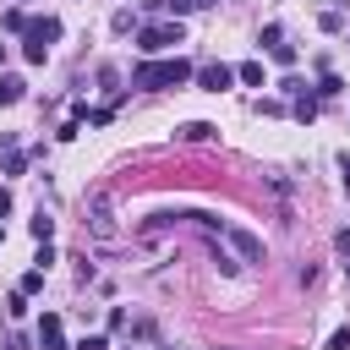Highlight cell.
<instances>
[{"mask_svg":"<svg viewBox=\"0 0 350 350\" xmlns=\"http://www.w3.org/2000/svg\"><path fill=\"white\" fill-rule=\"evenodd\" d=\"M191 60H180V55H170V60H142L137 71H131V88H142V93H159V88H180V82H191Z\"/></svg>","mask_w":350,"mask_h":350,"instance_id":"1","label":"cell"},{"mask_svg":"<svg viewBox=\"0 0 350 350\" xmlns=\"http://www.w3.org/2000/svg\"><path fill=\"white\" fill-rule=\"evenodd\" d=\"M137 44H142V55H164V49L186 44V27L180 22H153V27H137Z\"/></svg>","mask_w":350,"mask_h":350,"instance_id":"2","label":"cell"},{"mask_svg":"<svg viewBox=\"0 0 350 350\" xmlns=\"http://www.w3.org/2000/svg\"><path fill=\"white\" fill-rule=\"evenodd\" d=\"M88 230H93L98 241H115V202H109L104 191L88 197Z\"/></svg>","mask_w":350,"mask_h":350,"instance_id":"3","label":"cell"},{"mask_svg":"<svg viewBox=\"0 0 350 350\" xmlns=\"http://www.w3.org/2000/svg\"><path fill=\"white\" fill-rule=\"evenodd\" d=\"M224 241L235 246V257H241V262H262V257H268L262 235H252V230H241V224H224Z\"/></svg>","mask_w":350,"mask_h":350,"instance_id":"4","label":"cell"},{"mask_svg":"<svg viewBox=\"0 0 350 350\" xmlns=\"http://www.w3.org/2000/svg\"><path fill=\"white\" fill-rule=\"evenodd\" d=\"M191 77H197V82H202V88H208V93H224V88H230V82H235V71H230V66H224V60H208V66H197V71H191Z\"/></svg>","mask_w":350,"mask_h":350,"instance_id":"5","label":"cell"},{"mask_svg":"<svg viewBox=\"0 0 350 350\" xmlns=\"http://www.w3.org/2000/svg\"><path fill=\"white\" fill-rule=\"evenodd\" d=\"M38 345H44V350H66V323H60L55 312L38 317Z\"/></svg>","mask_w":350,"mask_h":350,"instance_id":"6","label":"cell"},{"mask_svg":"<svg viewBox=\"0 0 350 350\" xmlns=\"http://www.w3.org/2000/svg\"><path fill=\"white\" fill-rule=\"evenodd\" d=\"M22 38H38V44H55L60 38V16H27V33Z\"/></svg>","mask_w":350,"mask_h":350,"instance_id":"7","label":"cell"},{"mask_svg":"<svg viewBox=\"0 0 350 350\" xmlns=\"http://www.w3.org/2000/svg\"><path fill=\"white\" fill-rule=\"evenodd\" d=\"M175 137H180V142H208V137H219V126H208V120H186Z\"/></svg>","mask_w":350,"mask_h":350,"instance_id":"8","label":"cell"},{"mask_svg":"<svg viewBox=\"0 0 350 350\" xmlns=\"http://www.w3.org/2000/svg\"><path fill=\"white\" fill-rule=\"evenodd\" d=\"M235 77L246 82V88H262L268 77H262V60H246V66H235Z\"/></svg>","mask_w":350,"mask_h":350,"instance_id":"9","label":"cell"},{"mask_svg":"<svg viewBox=\"0 0 350 350\" xmlns=\"http://www.w3.org/2000/svg\"><path fill=\"white\" fill-rule=\"evenodd\" d=\"M22 88H27L22 77H0V109H5V104H16V98H22Z\"/></svg>","mask_w":350,"mask_h":350,"instance_id":"10","label":"cell"},{"mask_svg":"<svg viewBox=\"0 0 350 350\" xmlns=\"http://www.w3.org/2000/svg\"><path fill=\"white\" fill-rule=\"evenodd\" d=\"M339 88H345V82H339L334 71H323V77H317V88H312V98H334Z\"/></svg>","mask_w":350,"mask_h":350,"instance_id":"11","label":"cell"},{"mask_svg":"<svg viewBox=\"0 0 350 350\" xmlns=\"http://www.w3.org/2000/svg\"><path fill=\"white\" fill-rule=\"evenodd\" d=\"M295 120H301V126H312V120H317V98H312V93H301V98H295Z\"/></svg>","mask_w":350,"mask_h":350,"instance_id":"12","label":"cell"},{"mask_svg":"<svg viewBox=\"0 0 350 350\" xmlns=\"http://www.w3.org/2000/svg\"><path fill=\"white\" fill-rule=\"evenodd\" d=\"M27 230H33V241H49V235H55V219H49V213H44V208H38V219H33V224H27Z\"/></svg>","mask_w":350,"mask_h":350,"instance_id":"13","label":"cell"},{"mask_svg":"<svg viewBox=\"0 0 350 350\" xmlns=\"http://www.w3.org/2000/svg\"><path fill=\"white\" fill-rule=\"evenodd\" d=\"M0 27H5V33H27V16H22V11H0Z\"/></svg>","mask_w":350,"mask_h":350,"instance_id":"14","label":"cell"},{"mask_svg":"<svg viewBox=\"0 0 350 350\" xmlns=\"http://www.w3.org/2000/svg\"><path fill=\"white\" fill-rule=\"evenodd\" d=\"M257 44H262V49H273V44H284V27H279V22H268V27L257 33Z\"/></svg>","mask_w":350,"mask_h":350,"instance_id":"15","label":"cell"},{"mask_svg":"<svg viewBox=\"0 0 350 350\" xmlns=\"http://www.w3.org/2000/svg\"><path fill=\"white\" fill-rule=\"evenodd\" d=\"M27 170V153L22 148H5V175H22Z\"/></svg>","mask_w":350,"mask_h":350,"instance_id":"16","label":"cell"},{"mask_svg":"<svg viewBox=\"0 0 350 350\" xmlns=\"http://www.w3.org/2000/svg\"><path fill=\"white\" fill-rule=\"evenodd\" d=\"M38 290H44V268H27L22 273V295H38Z\"/></svg>","mask_w":350,"mask_h":350,"instance_id":"17","label":"cell"},{"mask_svg":"<svg viewBox=\"0 0 350 350\" xmlns=\"http://www.w3.org/2000/svg\"><path fill=\"white\" fill-rule=\"evenodd\" d=\"M22 55H27L33 66H44V55H49V44H38V38H27V44H22Z\"/></svg>","mask_w":350,"mask_h":350,"instance_id":"18","label":"cell"},{"mask_svg":"<svg viewBox=\"0 0 350 350\" xmlns=\"http://www.w3.org/2000/svg\"><path fill=\"white\" fill-rule=\"evenodd\" d=\"M268 55H273V66H295V44H273Z\"/></svg>","mask_w":350,"mask_h":350,"instance_id":"19","label":"cell"},{"mask_svg":"<svg viewBox=\"0 0 350 350\" xmlns=\"http://www.w3.org/2000/svg\"><path fill=\"white\" fill-rule=\"evenodd\" d=\"M109 27H115V33H131V27H137V16H131V11H115V16H109Z\"/></svg>","mask_w":350,"mask_h":350,"instance_id":"20","label":"cell"},{"mask_svg":"<svg viewBox=\"0 0 350 350\" xmlns=\"http://www.w3.org/2000/svg\"><path fill=\"white\" fill-rule=\"evenodd\" d=\"M317 27H323V33H339V27H345V16H339V11H323V16H317Z\"/></svg>","mask_w":350,"mask_h":350,"instance_id":"21","label":"cell"},{"mask_svg":"<svg viewBox=\"0 0 350 350\" xmlns=\"http://www.w3.org/2000/svg\"><path fill=\"white\" fill-rule=\"evenodd\" d=\"M5 312H11V317H22V312H27V295H22V290H11V295H5Z\"/></svg>","mask_w":350,"mask_h":350,"instance_id":"22","label":"cell"},{"mask_svg":"<svg viewBox=\"0 0 350 350\" xmlns=\"http://www.w3.org/2000/svg\"><path fill=\"white\" fill-rule=\"evenodd\" d=\"M328 350H350V323H345V328H334V334H328Z\"/></svg>","mask_w":350,"mask_h":350,"instance_id":"23","label":"cell"},{"mask_svg":"<svg viewBox=\"0 0 350 350\" xmlns=\"http://www.w3.org/2000/svg\"><path fill=\"white\" fill-rule=\"evenodd\" d=\"M33 262H38L44 273H49V262H55V246H49V241H38V257H33Z\"/></svg>","mask_w":350,"mask_h":350,"instance_id":"24","label":"cell"},{"mask_svg":"<svg viewBox=\"0 0 350 350\" xmlns=\"http://www.w3.org/2000/svg\"><path fill=\"white\" fill-rule=\"evenodd\" d=\"M77 350H109V339H104V334H88V339H82Z\"/></svg>","mask_w":350,"mask_h":350,"instance_id":"25","label":"cell"},{"mask_svg":"<svg viewBox=\"0 0 350 350\" xmlns=\"http://www.w3.org/2000/svg\"><path fill=\"white\" fill-rule=\"evenodd\" d=\"M191 5H197V0H164V11H175V16H186Z\"/></svg>","mask_w":350,"mask_h":350,"instance_id":"26","label":"cell"},{"mask_svg":"<svg viewBox=\"0 0 350 350\" xmlns=\"http://www.w3.org/2000/svg\"><path fill=\"white\" fill-rule=\"evenodd\" d=\"M334 246H339V252L350 257V230H339V235H334Z\"/></svg>","mask_w":350,"mask_h":350,"instance_id":"27","label":"cell"},{"mask_svg":"<svg viewBox=\"0 0 350 350\" xmlns=\"http://www.w3.org/2000/svg\"><path fill=\"white\" fill-rule=\"evenodd\" d=\"M5 213H11V191L0 186V219H5Z\"/></svg>","mask_w":350,"mask_h":350,"instance_id":"28","label":"cell"},{"mask_svg":"<svg viewBox=\"0 0 350 350\" xmlns=\"http://www.w3.org/2000/svg\"><path fill=\"white\" fill-rule=\"evenodd\" d=\"M339 170H345V186H350V153H339Z\"/></svg>","mask_w":350,"mask_h":350,"instance_id":"29","label":"cell"},{"mask_svg":"<svg viewBox=\"0 0 350 350\" xmlns=\"http://www.w3.org/2000/svg\"><path fill=\"white\" fill-rule=\"evenodd\" d=\"M0 66H5V44H0Z\"/></svg>","mask_w":350,"mask_h":350,"instance_id":"30","label":"cell"},{"mask_svg":"<svg viewBox=\"0 0 350 350\" xmlns=\"http://www.w3.org/2000/svg\"><path fill=\"white\" fill-rule=\"evenodd\" d=\"M0 241H5V230H0Z\"/></svg>","mask_w":350,"mask_h":350,"instance_id":"31","label":"cell"},{"mask_svg":"<svg viewBox=\"0 0 350 350\" xmlns=\"http://www.w3.org/2000/svg\"><path fill=\"white\" fill-rule=\"evenodd\" d=\"M126 350H137V345H126Z\"/></svg>","mask_w":350,"mask_h":350,"instance_id":"32","label":"cell"},{"mask_svg":"<svg viewBox=\"0 0 350 350\" xmlns=\"http://www.w3.org/2000/svg\"><path fill=\"white\" fill-rule=\"evenodd\" d=\"M345 268H350V262H345Z\"/></svg>","mask_w":350,"mask_h":350,"instance_id":"33","label":"cell"}]
</instances>
